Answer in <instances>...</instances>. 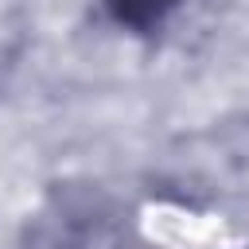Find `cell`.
<instances>
[{
  "mask_svg": "<svg viewBox=\"0 0 249 249\" xmlns=\"http://www.w3.org/2000/svg\"><path fill=\"white\" fill-rule=\"evenodd\" d=\"M179 4H183V0H101L105 16H109L121 31L140 35V39L163 31V23L179 12Z\"/></svg>",
  "mask_w": 249,
  "mask_h": 249,
  "instance_id": "obj_2",
  "label": "cell"
},
{
  "mask_svg": "<svg viewBox=\"0 0 249 249\" xmlns=\"http://www.w3.org/2000/svg\"><path fill=\"white\" fill-rule=\"evenodd\" d=\"M16 249H163L140 218L97 183H58L27 214Z\"/></svg>",
  "mask_w": 249,
  "mask_h": 249,
  "instance_id": "obj_1",
  "label": "cell"
}]
</instances>
